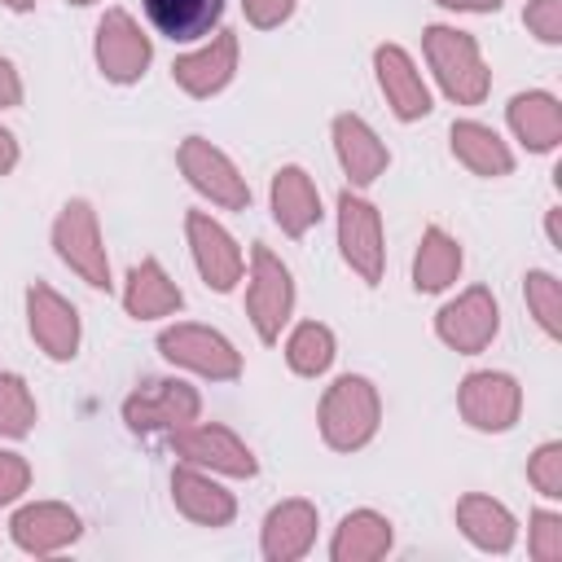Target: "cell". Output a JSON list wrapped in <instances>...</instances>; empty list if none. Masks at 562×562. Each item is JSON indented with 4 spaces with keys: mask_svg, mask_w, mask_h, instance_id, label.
Returning a JSON list of instances; mask_svg holds the SVG:
<instances>
[{
    "mask_svg": "<svg viewBox=\"0 0 562 562\" xmlns=\"http://www.w3.org/2000/svg\"><path fill=\"white\" fill-rule=\"evenodd\" d=\"M26 329H31L35 347H40L48 360L66 364V360L79 356V338H83L79 312H75L70 299H61V294H57L53 285H44V281H35V285L26 290Z\"/></svg>",
    "mask_w": 562,
    "mask_h": 562,
    "instance_id": "5bb4252c",
    "label": "cell"
},
{
    "mask_svg": "<svg viewBox=\"0 0 562 562\" xmlns=\"http://www.w3.org/2000/svg\"><path fill=\"white\" fill-rule=\"evenodd\" d=\"M198 413H202V395H198V386H189L180 378H154L123 400V422L136 435H158V430L171 435V430L198 422Z\"/></svg>",
    "mask_w": 562,
    "mask_h": 562,
    "instance_id": "30bf717a",
    "label": "cell"
},
{
    "mask_svg": "<svg viewBox=\"0 0 562 562\" xmlns=\"http://www.w3.org/2000/svg\"><path fill=\"white\" fill-rule=\"evenodd\" d=\"M391 544H395V527H391L386 514H378V509H351L334 527L329 558L334 562H378V558L391 553Z\"/></svg>",
    "mask_w": 562,
    "mask_h": 562,
    "instance_id": "d4e9b609",
    "label": "cell"
},
{
    "mask_svg": "<svg viewBox=\"0 0 562 562\" xmlns=\"http://www.w3.org/2000/svg\"><path fill=\"white\" fill-rule=\"evenodd\" d=\"M294 4H299V0H241L246 22H250V26H259V31L281 26V22L294 13Z\"/></svg>",
    "mask_w": 562,
    "mask_h": 562,
    "instance_id": "d590c367",
    "label": "cell"
},
{
    "mask_svg": "<svg viewBox=\"0 0 562 562\" xmlns=\"http://www.w3.org/2000/svg\"><path fill=\"white\" fill-rule=\"evenodd\" d=\"M18 167V140L9 127H0V176H9Z\"/></svg>",
    "mask_w": 562,
    "mask_h": 562,
    "instance_id": "f35d334b",
    "label": "cell"
},
{
    "mask_svg": "<svg viewBox=\"0 0 562 562\" xmlns=\"http://www.w3.org/2000/svg\"><path fill=\"white\" fill-rule=\"evenodd\" d=\"M13 105H22V79L13 70V61L0 57V110H13Z\"/></svg>",
    "mask_w": 562,
    "mask_h": 562,
    "instance_id": "8d00e7d4",
    "label": "cell"
},
{
    "mask_svg": "<svg viewBox=\"0 0 562 562\" xmlns=\"http://www.w3.org/2000/svg\"><path fill=\"white\" fill-rule=\"evenodd\" d=\"M544 233H549V246L562 250V211H558V206L544 215Z\"/></svg>",
    "mask_w": 562,
    "mask_h": 562,
    "instance_id": "ab89813d",
    "label": "cell"
},
{
    "mask_svg": "<svg viewBox=\"0 0 562 562\" xmlns=\"http://www.w3.org/2000/svg\"><path fill=\"white\" fill-rule=\"evenodd\" d=\"M316 426L321 439L334 452H360L364 443H373L378 426H382V400L378 386L360 373H342L325 386L321 408H316Z\"/></svg>",
    "mask_w": 562,
    "mask_h": 562,
    "instance_id": "6da1fadb",
    "label": "cell"
},
{
    "mask_svg": "<svg viewBox=\"0 0 562 562\" xmlns=\"http://www.w3.org/2000/svg\"><path fill=\"white\" fill-rule=\"evenodd\" d=\"M316 527H321L316 505L303 496H290L268 509L263 531H259V553L268 562H299L316 544Z\"/></svg>",
    "mask_w": 562,
    "mask_h": 562,
    "instance_id": "ac0fdd59",
    "label": "cell"
},
{
    "mask_svg": "<svg viewBox=\"0 0 562 562\" xmlns=\"http://www.w3.org/2000/svg\"><path fill=\"white\" fill-rule=\"evenodd\" d=\"M92 57H97V70L110 79V83H136L149 61H154V44L149 35L140 31V22L127 13V9H105L101 22H97V40H92Z\"/></svg>",
    "mask_w": 562,
    "mask_h": 562,
    "instance_id": "8fae6325",
    "label": "cell"
},
{
    "mask_svg": "<svg viewBox=\"0 0 562 562\" xmlns=\"http://www.w3.org/2000/svg\"><path fill=\"white\" fill-rule=\"evenodd\" d=\"M171 501H176V509H180L189 522H198V527H228V522L237 518L233 492H228L224 483H215L211 470H198V465H189V461H180V465L171 470Z\"/></svg>",
    "mask_w": 562,
    "mask_h": 562,
    "instance_id": "d6986e66",
    "label": "cell"
},
{
    "mask_svg": "<svg viewBox=\"0 0 562 562\" xmlns=\"http://www.w3.org/2000/svg\"><path fill=\"white\" fill-rule=\"evenodd\" d=\"M123 307L127 316L136 321H158V316H171L184 307V294L180 285L167 277V268L158 259H140L127 268V281H123Z\"/></svg>",
    "mask_w": 562,
    "mask_h": 562,
    "instance_id": "4316f807",
    "label": "cell"
},
{
    "mask_svg": "<svg viewBox=\"0 0 562 562\" xmlns=\"http://www.w3.org/2000/svg\"><path fill=\"white\" fill-rule=\"evenodd\" d=\"M527 483L544 496V501H562V443L544 439L531 457H527Z\"/></svg>",
    "mask_w": 562,
    "mask_h": 562,
    "instance_id": "1f68e13d",
    "label": "cell"
},
{
    "mask_svg": "<svg viewBox=\"0 0 562 562\" xmlns=\"http://www.w3.org/2000/svg\"><path fill=\"white\" fill-rule=\"evenodd\" d=\"M158 351L167 364L189 369L198 378L211 382H233L241 373V351L211 325H193V321H176L158 334Z\"/></svg>",
    "mask_w": 562,
    "mask_h": 562,
    "instance_id": "277c9868",
    "label": "cell"
},
{
    "mask_svg": "<svg viewBox=\"0 0 562 562\" xmlns=\"http://www.w3.org/2000/svg\"><path fill=\"white\" fill-rule=\"evenodd\" d=\"M522 299H527V312L536 316V325L549 338H562V281L544 268H531L522 277Z\"/></svg>",
    "mask_w": 562,
    "mask_h": 562,
    "instance_id": "f546056e",
    "label": "cell"
},
{
    "mask_svg": "<svg viewBox=\"0 0 562 562\" xmlns=\"http://www.w3.org/2000/svg\"><path fill=\"white\" fill-rule=\"evenodd\" d=\"M422 53H426V66L435 70L439 88L448 101L457 105H479L492 88V70L479 53V40L470 31H457V26H426L422 35Z\"/></svg>",
    "mask_w": 562,
    "mask_h": 562,
    "instance_id": "7a4b0ae2",
    "label": "cell"
},
{
    "mask_svg": "<svg viewBox=\"0 0 562 562\" xmlns=\"http://www.w3.org/2000/svg\"><path fill=\"white\" fill-rule=\"evenodd\" d=\"M171 452L198 470H211V474H228V479H255L259 474L250 443L220 422H189V426L171 430Z\"/></svg>",
    "mask_w": 562,
    "mask_h": 562,
    "instance_id": "ba28073f",
    "label": "cell"
},
{
    "mask_svg": "<svg viewBox=\"0 0 562 562\" xmlns=\"http://www.w3.org/2000/svg\"><path fill=\"white\" fill-rule=\"evenodd\" d=\"M4 9H13V13H31L35 9V0H0Z\"/></svg>",
    "mask_w": 562,
    "mask_h": 562,
    "instance_id": "60d3db41",
    "label": "cell"
},
{
    "mask_svg": "<svg viewBox=\"0 0 562 562\" xmlns=\"http://www.w3.org/2000/svg\"><path fill=\"white\" fill-rule=\"evenodd\" d=\"M443 9H457V13H496L505 0H435Z\"/></svg>",
    "mask_w": 562,
    "mask_h": 562,
    "instance_id": "74e56055",
    "label": "cell"
},
{
    "mask_svg": "<svg viewBox=\"0 0 562 562\" xmlns=\"http://www.w3.org/2000/svg\"><path fill=\"white\" fill-rule=\"evenodd\" d=\"M338 250L342 263L364 281L378 285L382 268H386V237H382V215L369 198H360L356 189L338 193Z\"/></svg>",
    "mask_w": 562,
    "mask_h": 562,
    "instance_id": "52a82bcc",
    "label": "cell"
},
{
    "mask_svg": "<svg viewBox=\"0 0 562 562\" xmlns=\"http://www.w3.org/2000/svg\"><path fill=\"white\" fill-rule=\"evenodd\" d=\"M457 413L465 417V426H474L483 435H505L522 413V386L514 373L474 369L457 386Z\"/></svg>",
    "mask_w": 562,
    "mask_h": 562,
    "instance_id": "9c48e42d",
    "label": "cell"
},
{
    "mask_svg": "<svg viewBox=\"0 0 562 562\" xmlns=\"http://www.w3.org/2000/svg\"><path fill=\"white\" fill-rule=\"evenodd\" d=\"M373 75H378V88H382V97L400 123H417L430 114V88H426L417 61L408 57V48L378 44L373 48Z\"/></svg>",
    "mask_w": 562,
    "mask_h": 562,
    "instance_id": "2e32d148",
    "label": "cell"
},
{
    "mask_svg": "<svg viewBox=\"0 0 562 562\" xmlns=\"http://www.w3.org/2000/svg\"><path fill=\"white\" fill-rule=\"evenodd\" d=\"M334 154H338V167L351 180V189H369L391 167V154H386L382 136L360 114H338L334 119Z\"/></svg>",
    "mask_w": 562,
    "mask_h": 562,
    "instance_id": "ffe728a7",
    "label": "cell"
},
{
    "mask_svg": "<svg viewBox=\"0 0 562 562\" xmlns=\"http://www.w3.org/2000/svg\"><path fill=\"white\" fill-rule=\"evenodd\" d=\"M31 487V465L22 452H9L0 448V505H13L22 501V492Z\"/></svg>",
    "mask_w": 562,
    "mask_h": 562,
    "instance_id": "e575fe53",
    "label": "cell"
},
{
    "mask_svg": "<svg viewBox=\"0 0 562 562\" xmlns=\"http://www.w3.org/2000/svg\"><path fill=\"white\" fill-rule=\"evenodd\" d=\"M83 531L79 514L61 501H31L22 509H13L9 518V536L22 553H35V558H48V553H61L66 544H75Z\"/></svg>",
    "mask_w": 562,
    "mask_h": 562,
    "instance_id": "9a60e30c",
    "label": "cell"
},
{
    "mask_svg": "<svg viewBox=\"0 0 562 562\" xmlns=\"http://www.w3.org/2000/svg\"><path fill=\"white\" fill-rule=\"evenodd\" d=\"M505 119H509V132L531 154H549L562 140V101L553 92H544V88H531V92L509 97Z\"/></svg>",
    "mask_w": 562,
    "mask_h": 562,
    "instance_id": "7402d4cb",
    "label": "cell"
},
{
    "mask_svg": "<svg viewBox=\"0 0 562 562\" xmlns=\"http://www.w3.org/2000/svg\"><path fill=\"white\" fill-rule=\"evenodd\" d=\"M527 553L536 562H562V514L536 509L527 527Z\"/></svg>",
    "mask_w": 562,
    "mask_h": 562,
    "instance_id": "d6a6232c",
    "label": "cell"
},
{
    "mask_svg": "<svg viewBox=\"0 0 562 562\" xmlns=\"http://www.w3.org/2000/svg\"><path fill=\"white\" fill-rule=\"evenodd\" d=\"M268 202H272V220L285 237H303L321 224V193H316V180L290 162L272 176V189H268Z\"/></svg>",
    "mask_w": 562,
    "mask_h": 562,
    "instance_id": "44dd1931",
    "label": "cell"
},
{
    "mask_svg": "<svg viewBox=\"0 0 562 562\" xmlns=\"http://www.w3.org/2000/svg\"><path fill=\"white\" fill-rule=\"evenodd\" d=\"M233 75H237V35H233V31H215L202 48L180 53V57L171 61L176 88H184V92L198 97V101L224 92V88L233 83Z\"/></svg>",
    "mask_w": 562,
    "mask_h": 562,
    "instance_id": "e0dca14e",
    "label": "cell"
},
{
    "mask_svg": "<svg viewBox=\"0 0 562 562\" xmlns=\"http://www.w3.org/2000/svg\"><path fill=\"white\" fill-rule=\"evenodd\" d=\"M176 162H180V176L211 202V206H224V211H246L250 206V184L246 176L237 171V162L211 145L206 136H184L180 149H176Z\"/></svg>",
    "mask_w": 562,
    "mask_h": 562,
    "instance_id": "8992f818",
    "label": "cell"
},
{
    "mask_svg": "<svg viewBox=\"0 0 562 562\" xmlns=\"http://www.w3.org/2000/svg\"><path fill=\"white\" fill-rule=\"evenodd\" d=\"M522 22L540 44H562V0H531L522 9Z\"/></svg>",
    "mask_w": 562,
    "mask_h": 562,
    "instance_id": "836d02e7",
    "label": "cell"
},
{
    "mask_svg": "<svg viewBox=\"0 0 562 562\" xmlns=\"http://www.w3.org/2000/svg\"><path fill=\"white\" fill-rule=\"evenodd\" d=\"M53 250H57V259L79 281H88L92 290H110V255H105V241H101V224H97L92 202L70 198L57 211V220H53Z\"/></svg>",
    "mask_w": 562,
    "mask_h": 562,
    "instance_id": "3957f363",
    "label": "cell"
},
{
    "mask_svg": "<svg viewBox=\"0 0 562 562\" xmlns=\"http://www.w3.org/2000/svg\"><path fill=\"white\" fill-rule=\"evenodd\" d=\"M66 4H101V0H66Z\"/></svg>",
    "mask_w": 562,
    "mask_h": 562,
    "instance_id": "b9f144b4",
    "label": "cell"
},
{
    "mask_svg": "<svg viewBox=\"0 0 562 562\" xmlns=\"http://www.w3.org/2000/svg\"><path fill=\"white\" fill-rule=\"evenodd\" d=\"M457 527L483 553H509L514 540H518L514 514L496 496H483V492H470V496L457 501Z\"/></svg>",
    "mask_w": 562,
    "mask_h": 562,
    "instance_id": "cb8c5ba5",
    "label": "cell"
},
{
    "mask_svg": "<svg viewBox=\"0 0 562 562\" xmlns=\"http://www.w3.org/2000/svg\"><path fill=\"white\" fill-rule=\"evenodd\" d=\"M448 145H452V158H457L465 171L483 176V180H501V176L514 171L509 145H505L487 123H479V119H457V123L448 127Z\"/></svg>",
    "mask_w": 562,
    "mask_h": 562,
    "instance_id": "603a6c76",
    "label": "cell"
},
{
    "mask_svg": "<svg viewBox=\"0 0 562 562\" xmlns=\"http://www.w3.org/2000/svg\"><path fill=\"white\" fill-rule=\"evenodd\" d=\"M501 329V303L487 285H470L457 299H448L435 312V334L443 347L461 351V356H479Z\"/></svg>",
    "mask_w": 562,
    "mask_h": 562,
    "instance_id": "7c38bea8",
    "label": "cell"
},
{
    "mask_svg": "<svg viewBox=\"0 0 562 562\" xmlns=\"http://www.w3.org/2000/svg\"><path fill=\"white\" fill-rule=\"evenodd\" d=\"M184 237H189V255L198 263V277L215 294H228L246 272V259H241V246L233 241V233L211 211H189L184 215Z\"/></svg>",
    "mask_w": 562,
    "mask_h": 562,
    "instance_id": "4fadbf2b",
    "label": "cell"
},
{
    "mask_svg": "<svg viewBox=\"0 0 562 562\" xmlns=\"http://www.w3.org/2000/svg\"><path fill=\"white\" fill-rule=\"evenodd\" d=\"M334 329L321 325V321H299L285 338V364L299 373V378H321L329 364H334Z\"/></svg>",
    "mask_w": 562,
    "mask_h": 562,
    "instance_id": "f1b7e54d",
    "label": "cell"
},
{
    "mask_svg": "<svg viewBox=\"0 0 562 562\" xmlns=\"http://www.w3.org/2000/svg\"><path fill=\"white\" fill-rule=\"evenodd\" d=\"M35 426V395L18 373H0V439H22Z\"/></svg>",
    "mask_w": 562,
    "mask_h": 562,
    "instance_id": "4dcf8cb0",
    "label": "cell"
},
{
    "mask_svg": "<svg viewBox=\"0 0 562 562\" xmlns=\"http://www.w3.org/2000/svg\"><path fill=\"white\" fill-rule=\"evenodd\" d=\"M140 9L149 26L171 44L206 40L224 18V0H140Z\"/></svg>",
    "mask_w": 562,
    "mask_h": 562,
    "instance_id": "484cf974",
    "label": "cell"
},
{
    "mask_svg": "<svg viewBox=\"0 0 562 562\" xmlns=\"http://www.w3.org/2000/svg\"><path fill=\"white\" fill-rule=\"evenodd\" d=\"M294 312V277L263 241L250 250V281H246V316L259 334V342H277L285 321Z\"/></svg>",
    "mask_w": 562,
    "mask_h": 562,
    "instance_id": "5b68a950",
    "label": "cell"
},
{
    "mask_svg": "<svg viewBox=\"0 0 562 562\" xmlns=\"http://www.w3.org/2000/svg\"><path fill=\"white\" fill-rule=\"evenodd\" d=\"M461 263H465L461 241L452 233H443L439 224H426L422 241H417V255H413V285L422 294H439L461 277Z\"/></svg>",
    "mask_w": 562,
    "mask_h": 562,
    "instance_id": "83f0119b",
    "label": "cell"
}]
</instances>
